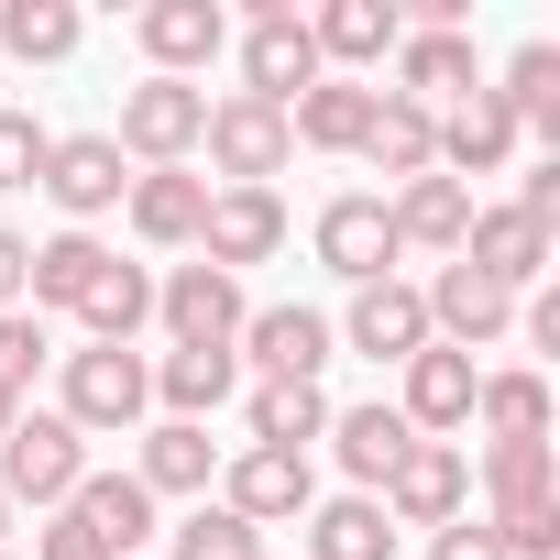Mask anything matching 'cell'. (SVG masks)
I'll use <instances>...</instances> for the list:
<instances>
[{
	"label": "cell",
	"mask_w": 560,
	"mask_h": 560,
	"mask_svg": "<svg viewBox=\"0 0 560 560\" xmlns=\"http://www.w3.org/2000/svg\"><path fill=\"white\" fill-rule=\"evenodd\" d=\"M385 220H396V253H440V264H451L462 231H472V187L429 165V176H407V187L385 198Z\"/></svg>",
	"instance_id": "20"
},
{
	"label": "cell",
	"mask_w": 560,
	"mask_h": 560,
	"mask_svg": "<svg viewBox=\"0 0 560 560\" xmlns=\"http://www.w3.org/2000/svg\"><path fill=\"white\" fill-rule=\"evenodd\" d=\"M231 385H242L231 352H165V363H154V407L187 418V429H209V418L231 407Z\"/></svg>",
	"instance_id": "31"
},
{
	"label": "cell",
	"mask_w": 560,
	"mask_h": 560,
	"mask_svg": "<svg viewBox=\"0 0 560 560\" xmlns=\"http://www.w3.org/2000/svg\"><path fill=\"white\" fill-rule=\"evenodd\" d=\"M494 538H505V560H560V494H538V505H505V516H483Z\"/></svg>",
	"instance_id": "37"
},
{
	"label": "cell",
	"mask_w": 560,
	"mask_h": 560,
	"mask_svg": "<svg viewBox=\"0 0 560 560\" xmlns=\"http://www.w3.org/2000/svg\"><path fill=\"white\" fill-rule=\"evenodd\" d=\"M154 319H165L176 352H231V341H242V275H220V264H176L165 287H154Z\"/></svg>",
	"instance_id": "11"
},
{
	"label": "cell",
	"mask_w": 560,
	"mask_h": 560,
	"mask_svg": "<svg viewBox=\"0 0 560 560\" xmlns=\"http://www.w3.org/2000/svg\"><path fill=\"white\" fill-rule=\"evenodd\" d=\"M516 330H527L538 352H560V287H527V298H516Z\"/></svg>",
	"instance_id": "43"
},
{
	"label": "cell",
	"mask_w": 560,
	"mask_h": 560,
	"mask_svg": "<svg viewBox=\"0 0 560 560\" xmlns=\"http://www.w3.org/2000/svg\"><path fill=\"white\" fill-rule=\"evenodd\" d=\"M100 264H110L100 231H56V242H34V264H23V308H34V319H78V298L100 287Z\"/></svg>",
	"instance_id": "23"
},
{
	"label": "cell",
	"mask_w": 560,
	"mask_h": 560,
	"mask_svg": "<svg viewBox=\"0 0 560 560\" xmlns=\"http://www.w3.org/2000/svg\"><path fill=\"white\" fill-rule=\"evenodd\" d=\"M516 209H527V220H549V231H560V154H538V165H527V176H516Z\"/></svg>",
	"instance_id": "42"
},
{
	"label": "cell",
	"mask_w": 560,
	"mask_h": 560,
	"mask_svg": "<svg viewBox=\"0 0 560 560\" xmlns=\"http://www.w3.org/2000/svg\"><path fill=\"white\" fill-rule=\"evenodd\" d=\"M396 34H407L396 0H330V12H308V45H319V67H330V78L385 67V56H396Z\"/></svg>",
	"instance_id": "22"
},
{
	"label": "cell",
	"mask_w": 560,
	"mask_h": 560,
	"mask_svg": "<svg viewBox=\"0 0 560 560\" xmlns=\"http://www.w3.org/2000/svg\"><path fill=\"white\" fill-rule=\"evenodd\" d=\"M242 451H308V440H330V396L319 385H253L242 396Z\"/></svg>",
	"instance_id": "28"
},
{
	"label": "cell",
	"mask_w": 560,
	"mask_h": 560,
	"mask_svg": "<svg viewBox=\"0 0 560 560\" xmlns=\"http://www.w3.org/2000/svg\"><path fill=\"white\" fill-rule=\"evenodd\" d=\"M198 132H209V89H187V78H143V89H121L110 143H121V165H132V176L187 165V154H198Z\"/></svg>",
	"instance_id": "3"
},
{
	"label": "cell",
	"mask_w": 560,
	"mask_h": 560,
	"mask_svg": "<svg viewBox=\"0 0 560 560\" xmlns=\"http://www.w3.org/2000/svg\"><path fill=\"white\" fill-rule=\"evenodd\" d=\"M121 220H132V242H154V253H198V220H209V176H187V165H154V176H132Z\"/></svg>",
	"instance_id": "19"
},
{
	"label": "cell",
	"mask_w": 560,
	"mask_h": 560,
	"mask_svg": "<svg viewBox=\"0 0 560 560\" xmlns=\"http://www.w3.org/2000/svg\"><path fill=\"white\" fill-rule=\"evenodd\" d=\"M472 385H483V363L451 352V341H429V352L396 363V418L418 440H451V429H472Z\"/></svg>",
	"instance_id": "13"
},
{
	"label": "cell",
	"mask_w": 560,
	"mask_h": 560,
	"mask_svg": "<svg viewBox=\"0 0 560 560\" xmlns=\"http://www.w3.org/2000/svg\"><path fill=\"white\" fill-rule=\"evenodd\" d=\"M330 67H319V45H308V12L298 0H253V23H242V100H308Z\"/></svg>",
	"instance_id": "5"
},
{
	"label": "cell",
	"mask_w": 560,
	"mask_h": 560,
	"mask_svg": "<svg viewBox=\"0 0 560 560\" xmlns=\"http://www.w3.org/2000/svg\"><path fill=\"white\" fill-rule=\"evenodd\" d=\"M0 560H23V549H0Z\"/></svg>",
	"instance_id": "46"
},
{
	"label": "cell",
	"mask_w": 560,
	"mask_h": 560,
	"mask_svg": "<svg viewBox=\"0 0 560 560\" xmlns=\"http://www.w3.org/2000/svg\"><path fill=\"white\" fill-rule=\"evenodd\" d=\"M418 451V429L396 418V396H374V407H330V462L352 472V494H385V472Z\"/></svg>",
	"instance_id": "21"
},
{
	"label": "cell",
	"mask_w": 560,
	"mask_h": 560,
	"mask_svg": "<svg viewBox=\"0 0 560 560\" xmlns=\"http://www.w3.org/2000/svg\"><path fill=\"white\" fill-rule=\"evenodd\" d=\"M143 407H154V363H143V352H110V341H78V352H67V396H56V418H67L78 440L143 429Z\"/></svg>",
	"instance_id": "2"
},
{
	"label": "cell",
	"mask_w": 560,
	"mask_h": 560,
	"mask_svg": "<svg viewBox=\"0 0 560 560\" xmlns=\"http://www.w3.org/2000/svg\"><path fill=\"white\" fill-rule=\"evenodd\" d=\"M418 298H429V341H451V352H494V341L516 330V298H505V287H483L472 264H440Z\"/></svg>",
	"instance_id": "17"
},
{
	"label": "cell",
	"mask_w": 560,
	"mask_h": 560,
	"mask_svg": "<svg viewBox=\"0 0 560 560\" xmlns=\"http://www.w3.org/2000/svg\"><path fill=\"white\" fill-rule=\"evenodd\" d=\"M45 143H56V132H45L34 110H0V198H12V187H34V176H45Z\"/></svg>",
	"instance_id": "39"
},
{
	"label": "cell",
	"mask_w": 560,
	"mask_h": 560,
	"mask_svg": "<svg viewBox=\"0 0 560 560\" xmlns=\"http://www.w3.org/2000/svg\"><path fill=\"white\" fill-rule=\"evenodd\" d=\"M429 560H505V538L483 516H451V527H429Z\"/></svg>",
	"instance_id": "41"
},
{
	"label": "cell",
	"mask_w": 560,
	"mask_h": 560,
	"mask_svg": "<svg viewBox=\"0 0 560 560\" xmlns=\"http://www.w3.org/2000/svg\"><path fill=\"white\" fill-rule=\"evenodd\" d=\"M132 45L154 56V78H187L198 89V67H220V45H231V12H220V0H143Z\"/></svg>",
	"instance_id": "15"
},
{
	"label": "cell",
	"mask_w": 560,
	"mask_h": 560,
	"mask_svg": "<svg viewBox=\"0 0 560 560\" xmlns=\"http://www.w3.org/2000/svg\"><path fill=\"white\" fill-rule=\"evenodd\" d=\"M132 483H143L154 505H165V494H198V505H209V483H220V440H209V429H187V418H154V429H143Z\"/></svg>",
	"instance_id": "25"
},
{
	"label": "cell",
	"mask_w": 560,
	"mask_h": 560,
	"mask_svg": "<svg viewBox=\"0 0 560 560\" xmlns=\"http://www.w3.org/2000/svg\"><path fill=\"white\" fill-rule=\"evenodd\" d=\"M78 483H89V440H78L56 407H23V418H12V440H0V505H12V516H23V505H34V516H56Z\"/></svg>",
	"instance_id": "1"
},
{
	"label": "cell",
	"mask_w": 560,
	"mask_h": 560,
	"mask_svg": "<svg viewBox=\"0 0 560 560\" xmlns=\"http://www.w3.org/2000/svg\"><path fill=\"white\" fill-rule=\"evenodd\" d=\"M287 253V198L275 187H209V220H198V264L242 275V264H275Z\"/></svg>",
	"instance_id": "14"
},
{
	"label": "cell",
	"mask_w": 560,
	"mask_h": 560,
	"mask_svg": "<svg viewBox=\"0 0 560 560\" xmlns=\"http://www.w3.org/2000/svg\"><path fill=\"white\" fill-rule=\"evenodd\" d=\"M308 242H319V264L341 275V287H385V275H396V220H385V187H341V198L308 220Z\"/></svg>",
	"instance_id": "10"
},
{
	"label": "cell",
	"mask_w": 560,
	"mask_h": 560,
	"mask_svg": "<svg viewBox=\"0 0 560 560\" xmlns=\"http://www.w3.org/2000/svg\"><path fill=\"white\" fill-rule=\"evenodd\" d=\"M23 560H110V549H100V538H89V527H78L67 505H56V516L34 527V549H23Z\"/></svg>",
	"instance_id": "40"
},
{
	"label": "cell",
	"mask_w": 560,
	"mask_h": 560,
	"mask_svg": "<svg viewBox=\"0 0 560 560\" xmlns=\"http://www.w3.org/2000/svg\"><path fill=\"white\" fill-rule=\"evenodd\" d=\"M330 341H352L363 363H407V352H429V298L407 287V275H385V287H352V308L330 319Z\"/></svg>",
	"instance_id": "16"
},
{
	"label": "cell",
	"mask_w": 560,
	"mask_h": 560,
	"mask_svg": "<svg viewBox=\"0 0 560 560\" xmlns=\"http://www.w3.org/2000/svg\"><path fill=\"white\" fill-rule=\"evenodd\" d=\"M494 165H516V121H505V100L494 89H472L462 110H440V176H494Z\"/></svg>",
	"instance_id": "26"
},
{
	"label": "cell",
	"mask_w": 560,
	"mask_h": 560,
	"mask_svg": "<svg viewBox=\"0 0 560 560\" xmlns=\"http://www.w3.org/2000/svg\"><path fill=\"white\" fill-rule=\"evenodd\" d=\"M143 319H154V275L110 253V264H100V287L78 298V330H89V341H110V352H132V341H143Z\"/></svg>",
	"instance_id": "29"
},
{
	"label": "cell",
	"mask_w": 560,
	"mask_h": 560,
	"mask_svg": "<svg viewBox=\"0 0 560 560\" xmlns=\"http://www.w3.org/2000/svg\"><path fill=\"white\" fill-rule=\"evenodd\" d=\"M298 527H308V560H396V527H385L374 494H330V505H308Z\"/></svg>",
	"instance_id": "33"
},
{
	"label": "cell",
	"mask_w": 560,
	"mask_h": 560,
	"mask_svg": "<svg viewBox=\"0 0 560 560\" xmlns=\"http://www.w3.org/2000/svg\"><path fill=\"white\" fill-rule=\"evenodd\" d=\"M385 527H451V516H472V451L462 440H418L396 472H385Z\"/></svg>",
	"instance_id": "8"
},
{
	"label": "cell",
	"mask_w": 560,
	"mask_h": 560,
	"mask_svg": "<svg viewBox=\"0 0 560 560\" xmlns=\"http://www.w3.org/2000/svg\"><path fill=\"white\" fill-rule=\"evenodd\" d=\"M363 121H374V89H363V78H319L308 100H287V132H298L308 154H352Z\"/></svg>",
	"instance_id": "30"
},
{
	"label": "cell",
	"mask_w": 560,
	"mask_h": 560,
	"mask_svg": "<svg viewBox=\"0 0 560 560\" xmlns=\"http://www.w3.org/2000/svg\"><path fill=\"white\" fill-rule=\"evenodd\" d=\"M220 505L242 527H298L319 505V472H308V451H231L220 462Z\"/></svg>",
	"instance_id": "12"
},
{
	"label": "cell",
	"mask_w": 560,
	"mask_h": 560,
	"mask_svg": "<svg viewBox=\"0 0 560 560\" xmlns=\"http://www.w3.org/2000/svg\"><path fill=\"white\" fill-rule=\"evenodd\" d=\"M451 264H472L483 287L527 298V287H549V264H560V231H549V220H527V209L505 198V209H472V231H462V253H451Z\"/></svg>",
	"instance_id": "6"
},
{
	"label": "cell",
	"mask_w": 560,
	"mask_h": 560,
	"mask_svg": "<svg viewBox=\"0 0 560 560\" xmlns=\"http://www.w3.org/2000/svg\"><path fill=\"white\" fill-rule=\"evenodd\" d=\"M472 429L483 440H549V374L538 363H505L472 385Z\"/></svg>",
	"instance_id": "32"
},
{
	"label": "cell",
	"mask_w": 560,
	"mask_h": 560,
	"mask_svg": "<svg viewBox=\"0 0 560 560\" xmlns=\"http://www.w3.org/2000/svg\"><path fill=\"white\" fill-rule=\"evenodd\" d=\"M341 341H330V319L319 308H242V341H231V363H253V385H319V363H330Z\"/></svg>",
	"instance_id": "9"
},
{
	"label": "cell",
	"mask_w": 560,
	"mask_h": 560,
	"mask_svg": "<svg viewBox=\"0 0 560 560\" xmlns=\"http://www.w3.org/2000/svg\"><path fill=\"white\" fill-rule=\"evenodd\" d=\"M67 516H78V527H89V538H100L110 560H132V549L154 538V494H143L132 472H89V483L67 494Z\"/></svg>",
	"instance_id": "27"
},
{
	"label": "cell",
	"mask_w": 560,
	"mask_h": 560,
	"mask_svg": "<svg viewBox=\"0 0 560 560\" xmlns=\"http://www.w3.org/2000/svg\"><path fill=\"white\" fill-rule=\"evenodd\" d=\"M45 352H56V341H45L34 308H0V396H23V385L45 374Z\"/></svg>",
	"instance_id": "38"
},
{
	"label": "cell",
	"mask_w": 560,
	"mask_h": 560,
	"mask_svg": "<svg viewBox=\"0 0 560 560\" xmlns=\"http://www.w3.org/2000/svg\"><path fill=\"white\" fill-rule=\"evenodd\" d=\"M198 154L220 165V187H275V176H287L298 165V132H287V110H275V100H209V132H198Z\"/></svg>",
	"instance_id": "4"
},
{
	"label": "cell",
	"mask_w": 560,
	"mask_h": 560,
	"mask_svg": "<svg viewBox=\"0 0 560 560\" xmlns=\"http://www.w3.org/2000/svg\"><path fill=\"white\" fill-rule=\"evenodd\" d=\"M23 264H34V242L0 231V308H23Z\"/></svg>",
	"instance_id": "44"
},
{
	"label": "cell",
	"mask_w": 560,
	"mask_h": 560,
	"mask_svg": "<svg viewBox=\"0 0 560 560\" xmlns=\"http://www.w3.org/2000/svg\"><path fill=\"white\" fill-rule=\"evenodd\" d=\"M472 89H483L472 34H429V23H407V34H396V100H418V110H462Z\"/></svg>",
	"instance_id": "18"
},
{
	"label": "cell",
	"mask_w": 560,
	"mask_h": 560,
	"mask_svg": "<svg viewBox=\"0 0 560 560\" xmlns=\"http://www.w3.org/2000/svg\"><path fill=\"white\" fill-rule=\"evenodd\" d=\"M374 176H429L440 165V110H418V100H396V89H374V121H363V143H352Z\"/></svg>",
	"instance_id": "24"
},
{
	"label": "cell",
	"mask_w": 560,
	"mask_h": 560,
	"mask_svg": "<svg viewBox=\"0 0 560 560\" xmlns=\"http://www.w3.org/2000/svg\"><path fill=\"white\" fill-rule=\"evenodd\" d=\"M12 418H23V396H0V440H12Z\"/></svg>",
	"instance_id": "45"
},
{
	"label": "cell",
	"mask_w": 560,
	"mask_h": 560,
	"mask_svg": "<svg viewBox=\"0 0 560 560\" xmlns=\"http://www.w3.org/2000/svg\"><path fill=\"white\" fill-rule=\"evenodd\" d=\"M34 187L67 209V231H89V220H110V209L132 198V165H121V143H110V132H56Z\"/></svg>",
	"instance_id": "7"
},
{
	"label": "cell",
	"mask_w": 560,
	"mask_h": 560,
	"mask_svg": "<svg viewBox=\"0 0 560 560\" xmlns=\"http://www.w3.org/2000/svg\"><path fill=\"white\" fill-rule=\"evenodd\" d=\"M165 560H275V549H264V527H242L231 505H187V516L165 527Z\"/></svg>",
	"instance_id": "35"
},
{
	"label": "cell",
	"mask_w": 560,
	"mask_h": 560,
	"mask_svg": "<svg viewBox=\"0 0 560 560\" xmlns=\"http://www.w3.org/2000/svg\"><path fill=\"white\" fill-rule=\"evenodd\" d=\"M472 483H483L494 516H505V505H538V494H549V440H483V472H472Z\"/></svg>",
	"instance_id": "36"
},
{
	"label": "cell",
	"mask_w": 560,
	"mask_h": 560,
	"mask_svg": "<svg viewBox=\"0 0 560 560\" xmlns=\"http://www.w3.org/2000/svg\"><path fill=\"white\" fill-rule=\"evenodd\" d=\"M78 12H67V0H12V12H0V56H12V67H67L78 56Z\"/></svg>",
	"instance_id": "34"
}]
</instances>
